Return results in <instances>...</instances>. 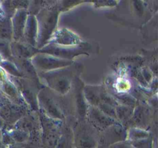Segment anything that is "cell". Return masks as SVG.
I'll return each instance as SVG.
<instances>
[{"instance_id": "cell-5", "label": "cell", "mask_w": 158, "mask_h": 148, "mask_svg": "<svg viewBox=\"0 0 158 148\" xmlns=\"http://www.w3.org/2000/svg\"><path fill=\"white\" fill-rule=\"evenodd\" d=\"M28 14L24 9H18L11 20L12 35L15 39H19L23 36V31L26 26Z\"/></svg>"}, {"instance_id": "cell-3", "label": "cell", "mask_w": 158, "mask_h": 148, "mask_svg": "<svg viewBox=\"0 0 158 148\" xmlns=\"http://www.w3.org/2000/svg\"><path fill=\"white\" fill-rule=\"evenodd\" d=\"M64 69V68H63ZM60 69V71L49 72L45 73V80L49 87L62 94H65L69 91L71 86V79L66 72Z\"/></svg>"}, {"instance_id": "cell-22", "label": "cell", "mask_w": 158, "mask_h": 148, "mask_svg": "<svg viewBox=\"0 0 158 148\" xmlns=\"http://www.w3.org/2000/svg\"><path fill=\"white\" fill-rule=\"evenodd\" d=\"M9 148H24V147H22V146H13V145H9Z\"/></svg>"}, {"instance_id": "cell-17", "label": "cell", "mask_w": 158, "mask_h": 148, "mask_svg": "<svg viewBox=\"0 0 158 148\" xmlns=\"http://www.w3.org/2000/svg\"><path fill=\"white\" fill-rule=\"evenodd\" d=\"M3 89L6 92V94L11 97H16L17 96V90L15 86L12 84L11 82L8 81V80H4L3 81Z\"/></svg>"}, {"instance_id": "cell-4", "label": "cell", "mask_w": 158, "mask_h": 148, "mask_svg": "<svg viewBox=\"0 0 158 148\" xmlns=\"http://www.w3.org/2000/svg\"><path fill=\"white\" fill-rule=\"evenodd\" d=\"M39 101H40V106L43 107L45 112L48 114L50 117L54 119H63V115L61 110L58 107L55 102L52 100L51 97L46 95L43 91L40 92L39 95Z\"/></svg>"}, {"instance_id": "cell-21", "label": "cell", "mask_w": 158, "mask_h": 148, "mask_svg": "<svg viewBox=\"0 0 158 148\" xmlns=\"http://www.w3.org/2000/svg\"><path fill=\"white\" fill-rule=\"evenodd\" d=\"M5 17V12L2 9V6L0 4V18H2Z\"/></svg>"}, {"instance_id": "cell-20", "label": "cell", "mask_w": 158, "mask_h": 148, "mask_svg": "<svg viewBox=\"0 0 158 148\" xmlns=\"http://www.w3.org/2000/svg\"><path fill=\"white\" fill-rule=\"evenodd\" d=\"M117 148H135L134 146H131V144H127V143H119L117 144Z\"/></svg>"}, {"instance_id": "cell-10", "label": "cell", "mask_w": 158, "mask_h": 148, "mask_svg": "<svg viewBox=\"0 0 158 148\" xmlns=\"http://www.w3.org/2000/svg\"><path fill=\"white\" fill-rule=\"evenodd\" d=\"M12 27L11 19L9 18H0V39L2 40H9L12 39Z\"/></svg>"}, {"instance_id": "cell-6", "label": "cell", "mask_w": 158, "mask_h": 148, "mask_svg": "<svg viewBox=\"0 0 158 148\" xmlns=\"http://www.w3.org/2000/svg\"><path fill=\"white\" fill-rule=\"evenodd\" d=\"M37 32H38V24L37 20L34 15H28L26 26L23 31V36L32 46L36 44Z\"/></svg>"}, {"instance_id": "cell-19", "label": "cell", "mask_w": 158, "mask_h": 148, "mask_svg": "<svg viewBox=\"0 0 158 148\" xmlns=\"http://www.w3.org/2000/svg\"><path fill=\"white\" fill-rule=\"evenodd\" d=\"M118 98H120V100H122V102H123V104L127 105V106H130V105L131 104H134V103H135V100H134V98L131 97H130V96L128 95H123V96H121V97H118Z\"/></svg>"}, {"instance_id": "cell-7", "label": "cell", "mask_w": 158, "mask_h": 148, "mask_svg": "<svg viewBox=\"0 0 158 148\" xmlns=\"http://www.w3.org/2000/svg\"><path fill=\"white\" fill-rule=\"evenodd\" d=\"M89 117H90V120L93 123L95 124L96 126H99V127L104 128L115 123L114 119L105 115L97 107L91 108L90 111H89Z\"/></svg>"}, {"instance_id": "cell-16", "label": "cell", "mask_w": 158, "mask_h": 148, "mask_svg": "<svg viewBox=\"0 0 158 148\" xmlns=\"http://www.w3.org/2000/svg\"><path fill=\"white\" fill-rule=\"evenodd\" d=\"M10 137L13 140V141H16L18 143H23V142L27 140L28 134L24 130H14L11 132Z\"/></svg>"}, {"instance_id": "cell-14", "label": "cell", "mask_w": 158, "mask_h": 148, "mask_svg": "<svg viewBox=\"0 0 158 148\" xmlns=\"http://www.w3.org/2000/svg\"><path fill=\"white\" fill-rule=\"evenodd\" d=\"M0 67L2 69H4V70H6L7 72H9V73L12 74V75L17 76H22L21 72L17 69L16 66H14L10 62L3 60L2 62L0 63Z\"/></svg>"}, {"instance_id": "cell-12", "label": "cell", "mask_w": 158, "mask_h": 148, "mask_svg": "<svg viewBox=\"0 0 158 148\" xmlns=\"http://www.w3.org/2000/svg\"><path fill=\"white\" fill-rule=\"evenodd\" d=\"M59 34H60L59 36L56 37L57 43L59 44H63L66 45V46L69 44L75 45L77 44V42H79V39L76 35L66 30L62 31Z\"/></svg>"}, {"instance_id": "cell-13", "label": "cell", "mask_w": 158, "mask_h": 148, "mask_svg": "<svg viewBox=\"0 0 158 148\" xmlns=\"http://www.w3.org/2000/svg\"><path fill=\"white\" fill-rule=\"evenodd\" d=\"M16 44L15 45L14 47L12 46V50L15 51L18 55H19V56L23 57H29L32 55V50L29 49L28 46H25L24 44H20L19 43H15Z\"/></svg>"}, {"instance_id": "cell-1", "label": "cell", "mask_w": 158, "mask_h": 148, "mask_svg": "<svg viewBox=\"0 0 158 148\" xmlns=\"http://www.w3.org/2000/svg\"><path fill=\"white\" fill-rule=\"evenodd\" d=\"M59 10L56 6H51L49 8H45L39 17L40 23H39V37L40 43L45 42L54 30L58 18Z\"/></svg>"}, {"instance_id": "cell-8", "label": "cell", "mask_w": 158, "mask_h": 148, "mask_svg": "<svg viewBox=\"0 0 158 148\" xmlns=\"http://www.w3.org/2000/svg\"><path fill=\"white\" fill-rule=\"evenodd\" d=\"M46 53H51L52 55H55V56L66 57L68 56H75L81 54L83 52H80L81 49L78 48H64V47H57V46H47L46 47Z\"/></svg>"}, {"instance_id": "cell-15", "label": "cell", "mask_w": 158, "mask_h": 148, "mask_svg": "<svg viewBox=\"0 0 158 148\" xmlns=\"http://www.w3.org/2000/svg\"><path fill=\"white\" fill-rule=\"evenodd\" d=\"M132 113V109L130 106H119L117 107L116 109V114L117 117H119L121 120L127 119L128 117L131 115Z\"/></svg>"}, {"instance_id": "cell-2", "label": "cell", "mask_w": 158, "mask_h": 148, "mask_svg": "<svg viewBox=\"0 0 158 148\" xmlns=\"http://www.w3.org/2000/svg\"><path fill=\"white\" fill-rule=\"evenodd\" d=\"M73 62L66 59L59 58L49 54H38L32 58V64L40 69L46 71L56 70L69 66Z\"/></svg>"}, {"instance_id": "cell-9", "label": "cell", "mask_w": 158, "mask_h": 148, "mask_svg": "<svg viewBox=\"0 0 158 148\" xmlns=\"http://www.w3.org/2000/svg\"><path fill=\"white\" fill-rule=\"evenodd\" d=\"M100 89H99L98 88L86 86L83 89V97L92 106H97L101 103L100 98Z\"/></svg>"}, {"instance_id": "cell-18", "label": "cell", "mask_w": 158, "mask_h": 148, "mask_svg": "<svg viewBox=\"0 0 158 148\" xmlns=\"http://www.w3.org/2000/svg\"><path fill=\"white\" fill-rule=\"evenodd\" d=\"M129 137L131 140H141L148 137V133L146 131L141 130L133 129V130L130 132Z\"/></svg>"}, {"instance_id": "cell-11", "label": "cell", "mask_w": 158, "mask_h": 148, "mask_svg": "<svg viewBox=\"0 0 158 148\" xmlns=\"http://www.w3.org/2000/svg\"><path fill=\"white\" fill-rule=\"evenodd\" d=\"M77 148H97L96 140L86 134H82L76 140Z\"/></svg>"}]
</instances>
